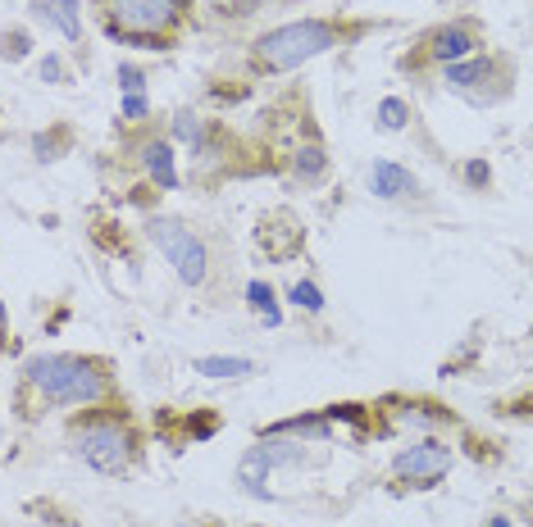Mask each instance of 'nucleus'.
Listing matches in <instances>:
<instances>
[{
    "label": "nucleus",
    "mask_w": 533,
    "mask_h": 527,
    "mask_svg": "<svg viewBox=\"0 0 533 527\" xmlns=\"http://www.w3.org/2000/svg\"><path fill=\"white\" fill-rule=\"evenodd\" d=\"M23 378L50 405H96L105 396V373L83 355H37L23 364Z\"/></svg>",
    "instance_id": "nucleus-1"
},
{
    "label": "nucleus",
    "mask_w": 533,
    "mask_h": 527,
    "mask_svg": "<svg viewBox=\"0 0 533 527\" xmlns=\"http://www.w3.org/2000/svg\"><path fill=\"white\" fill-rule=\"evenodd\" d=\"M69 441H74V455L87 469L110 473V478L128 473L132 455H138V432H132V423L123 414H92V418L74 423Z\"/></svg>",
    "instance_id": "nucleus-2"
},
{
    "label": "nucleus",
    "mask_w": 533,
    "mask_h": 527,
    "mask_svg": "<svg viewBox=\"0 0 533 527\" xmlns=\"http://www.w3.org/2000/svg\"><path fill=\"white\" fill-rule=\"evenodd\" d=\"M342 41V32L324 23V19H301V23H283L274 32H264L255 41V64L260 68H270V73H283V68H297L324 50H333Z\"/></svg>",
    "instance_id": "nucleus-3"
},
{
    "label": "nucleus",
    "mask_w": 533,
    "mask_h": 527,
    "mask_svg": "<svg viewBox=\"0 0 533 527\" xmlns=\"http://www.w3.org/2000/svg\"><path fill=\"white\" fill-rule=\"evenodd\" d=\"M110 10V37L147 41L151 50L164 46V32L178 19V0H105Z\"/></svg>",
    "instance_id": "nucleus-4"
},
{
    "label": "nucleus",
    "mask_w": 533,
    "mask_h": 527,
    "mask_svg": "<svg viewBox=\"0 0 533 527\" xmlns=\"http://www.w3.org/2000/svg\"><path fill=\"white\" fill-rule=\"evenodd\" d=\"M151 242L160 246V255L173 264V273L187 282V286H201L206 282V268H210V255L206 246L196 242L187 228H178V223H151Z\"/></svg>",
    "instance_id": "nucleus-5"
},
{
    "label": "nucleus",
    "mask_w": 533,
    "mask_h": 527,
    "mask_svg": "<svg viewBox=\"0 0 533 527\" xmlns=\"http://www.w3.org/2000/svg\"><path fill=\"white\" fill-rule=\"evenodd\" d=\"M451 469V450L442 441H420V445H406L402 455L392 460V473L402 482H415V487H433L442 482Z\"/></svg>",
    "instance_id": "nucleus-6"
},
{
    "label": "nucleus",
    "mask_w": 533,
    "mask_h": 527,
    "mask_svg": "<svg viewBox=\"0 0 533 527\" xmlns=\"http://www.w3.org/2000/svg\"><path fill=\"white\" fill-rule=\"evenodd\" d=\"M301 460V445L297 441H260L255 450H251V455L242 460V487L251 491V496H270V491H264L260 482H264V473H270V469H279V464H297Z\"/></svg>",
    "instance_id": "nucleus-7"
},
{
    "label": "nucleus",
    "mask_w": 533,
    "mask_h": 527,
    "mask_svg": "<svg viewBox=\"0 0 533 527\" xmlns=\"http://www.w3.org/2000/svg\"><path fill=\"white\" fill-rule=\"evenodd\" d=\"M301 237H306V228H301L292 214H270V218H264V228L255 233L260 250H264V255H274V259L297 255V250H301Z\"/></svg>",
    "instance_id": "nucleus-8"
},
{
    "label": "nucleus",
    "mask_w": 533,
    "mask_h": 527,
    "mask_svg": "<svg viewBox=\"0 0 533 527\" xmlns=\"http://www.w3.org/2000/svg\"><path fill=\"white\" fill-rule=\"evenodd\" d=\"M369 187H374V196H392V200H406V196H415V191H420L415 173H406L402 164H387V160H378V164H374Z\"/></svg>",
    "instance_id": "nucleus-9"
},
{
    "label": "nucleus",
    "mask_w": 533,
    "mask_h": 527,
    "mask_svg": "<svg viewBox=\"0 0 533 527\" xmlns=\"http://www.w3.org/2000/svg\"><path fill=\"white\" fill-rule=\"evenodd\" d=\"M470 50H475V32H470V28H460V23L438 28V32L429 37V55L442 59V64H460Z\"/></svg>",
    "instance_id": "nucleus-10"
},
{
    "label": "nucleus",
    "mask_w": 533,
    "mask_h": 527,
    "mask_svg": "<svg viewBox=\"0 0 533 527\" xmlns=\"http://www.w3.org/2000/svg\"><path fill=\"white\" fill-rule=\"evenodd\" d=\"M142 164H147V173L155 178V187H164V191H173V187H178L173 145H169V141H147V145H142Z\"/></svg>",
    "instance_id": "nucleus-11"
},
{
    "label": "nucleus",
    "mask_w": 533,
    "mask_h": 527,
    "mask_svg": "<svg viewBox=\"0 0 533 527\" xmlns=\"http://www.w3.org/2000/svg\"><path fill=\"white\" fill-rule=\"evenodd\" d=\"M37 5H41V14L59 28L64 41H78V37H83V19H78V5H74V0H37Z\"/></svg>",
    "instance_id": "nucleus-12"
},
{
    "label": "nucleus",
    "mask_w": 533,
    "mask_h": 527,
    "mask_svg": "<svg viewBox=\"0 0 533 527\" xmlns=\"http://www.w3.org/2000/svg\"><path fill=\"white\" fill-rule=\"evenodd\" d=\"M493 68H497L493 59H465V64H447V87H451V92H470L475 83H484V78H488Z\"/></svg>",
    "instance_id": "nucleus-13"
},
{
    "label": "nucleus",
    "mask_w": 533,
    "mask_h": 527,
    "mask_svg": "<svg viewBox=\"0 0 533 527\" xmlns=\"http://www.w3.org/2000/svg\"><path fill=\"white\" fill-rule=\"evenodd\" d=\"M196 373H206V378H246V373H251V359L206 355V359H196Z\"/></svg>",
    "instance_id": "nucleus-14"
},
{
    "label": "nucleus",
    "mask_w": 533,
    "mask_h": 527,
    "mask_svg": "<svg viewBox=\"0 0 533 527\" xmlns=\"http://www.w3.org/2000/svg\"><path fill=\"white\" fill-rule=\"evenodd\" d=\"M246 295H251V305L260 310V323L264 328H279V310H274V291L264 286V282H251L246 286Z\"/></svg>",
    "instance_id": "nucleus-15"
},
{
    "label": "nucleus",
    "mask_w": 533,
    "mask_h": 527,
    "mask_svg": "<svg viewBox=\"0 0 533 527\" xmlns=\"http://www.w3.org/2000/svg\"><path fill=\"white\" fill-rule=\"evenodd\" d=\"M324 164H328V160H324V150H319V145L297 150V178H306V182H310V178H319V173H324Z\"/></svg>",
    "instance_id": "nucleus-16"
},
{
    "label": "nucleus",
    "mask_w": 533,
    "mask_h": 527,
    "mask_svg": "<svg viewBox=\"0 0 533 527\" xmlns=\"http://www.w3.org/2000/svg\"><path fill=\"white\" fill-rule=\"evenodd\" d=\"M406 119H411V110H406L402 101H383V105H378V123H383V127H392V132H402V127H406Z\"/></svg>",
    "instance_id": "nucleus-17"
},
{
    "label": "nucleus",
    "mask_w": 533,
    "mask_h": 527,
    "mask_svg": "<svg viewBox=\"0 0 533 527\" xmlns=\"http://www.w3.org/2000/svg\"><path fill=\"white\" fill-rule=\"evenodd\" d=\"M292 300H297L301 310H324V291H319L315 282H297V286H292Z\"/></svg>",
    "instance_id": "nucleus-18"
},
{
    "label": "nucleus",
    "mask_w": 533,
    "mask_h": 527,
    "mask_svg": "<svg viewBox=\"0 0 533 527\" xmlns=\"http://www.w3.org/2000/svg\"><path fill=\"white\" fill-rule=\"evenodd\" d=\"M32 509H37V514H46V518H41V527H78L69 514H64V509H55V505H46V500H37Z\"/></svg>",
    "instance_id": "nucleus-19"
},
{
    "label": "nucleus",
    "mask_w": 533,
    "mask_h": 527,
    "mask_svg": "<svg viewBox=\"0 0 533 527\" xmlns=\"http://www.w3.org/2000/svg\"><path fill=\"white\" fill-rule=\"evenodd\" d=\"M187 432H191V436H215V432H219V418H215V414H196V418L187 423Z\"/></svg>",
    "instance_id": "nucleus-20"
},
{
    "label": "nucleus",
    "mask_w": 533,
    "mask_h": 527,
    "mask_svg": "<svg viewBox=\"0 0 533 527\" xmlns=\"http://www.w3.org/2000/svg\"><path fill=\"white\" fill-rule=\"evenodd\" d=\"M465 182H470V187H488V164H484V160L465 164Z\"/></svg>",
    "instance_id": "nucleus-21"
},
{
    "label": "nucleus",
    "mask_w": 533,
    "mask_h": 527,
    "mask_svg": "<svg viewBox=\"0 0 533 527\" xmlns=\"http://www.w3.org/2000/svg\"><path fill=\"white\" fill-rule=\"evenodd\" d=\"M123 114H128V119H147V96L128 92V101H123Z\"/></svg>",
    "instance_id": "nucleus-22"
},
{
    "label": "nucleus",
    "mask_w": 533,
    "mask_h": 527,
    "mask_svg": "<svg viewBox=\"0 0 533 527\" xmlns=\"http://www.w3.org/2000/svg\"><path fill=\"white\" fill-rule=\"evenodd\" d=\"M119 78H123L128 92H142V73H138V68H128V64H123V68H119Z\"/></svg>",
    "instance_id": "nucleus-23"
},
{
    "label": "nucleus",
    "mask_w": 533,
    "mask_h": 527,
    "mask_svg": "<svg viewBox=\"0 0 533 527\" xmlns=\"http://www.w3.org/2000/svg\"><path fill=\"white\" fill-rule=\"evenodd\" d=\"M41 78H46V83L64 78V68H59V59H46V64H41Z\"/></svg>",
    "instance_id": "nucleus-24"
},
{
    "label": "nucleus",
    "mask_w": 533,
    "mask_h": 527,
    "mask_svg": "<svg viewBox=\"0 0 533 527\" xmlns=\"http://www.w3.org/2000/svg\"><path fill=\"white\" fill-rule=\"evenodd\" d=\"M0 350H5V305H0Z\"/></svg>",
    "instance_id": "nucleus-25"
},
{
    "label": "nucleus",
    "mask_w": 533,
    "mask_h": 527,
    "mask_svg": "<svg viewBox=\"0 0 533 527\" xmlns=\"http://www.w3.org/2000/svg\"><path fill=\"white\" fill-rule=\"evenodd\" d=\"M488 527H511V518H502V514H497V518H488Z\"/></svg>",
    "instance_id": "nucleus-26"
}]
</instances>
